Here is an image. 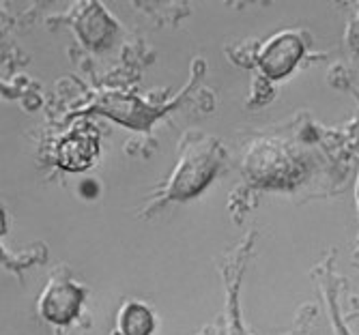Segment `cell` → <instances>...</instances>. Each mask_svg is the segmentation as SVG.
Returning <instances> with one entry per match:
<instances>
[{
  "label": "cell",
  "mask_w": 359,
  "mask_h": 335,
  "mask_svg": "<svg viewBox=\"0 0 359 335\" xmlns=\"http://www.w3.org/2000/svg\"><path fill=\"white\" fill-rule=\"evenodd\" d=\"M222 161L224 151L215 138L187 140L181 149V157L175 172L164 189L161 205L177 203V200L183 203V200L203 193L219 172Z\"/></svg>",
  "instance_id": "obj_1"
},
{
  "label": "cell",
  "mask_w": 359,
  "mask_h": 335,
  "mask_svg": "<svg viewBox=\"0 0 359 335\" xmlns=\"http://www.w3.org/2000/svg\"><path fill=\"white\" fill-rule=\"evenodd\" d=\"M86 290L74 280L54 275L39 296V314L54 327H69L80 316Z\"/></svg>",
  "instance_id": "obj_2"
},
{
  "label": "cell",
  "mask_w": 359,
  "mask_h": 335,
  "mask_svg": "<svg viewBox=\"0 0 359 335\" xmlns=\"http://www.w3.org/2000/svg\"><path fill=\"white\" fill-rule=\"evenodd\" d=\"M302 56H304V43L299 35H295V32H284V35L273 37L265 46L258 62L267 78L280 80L295 69Z\"/></svg>",
  "instance_id": "obj_3"
},
{
  "label": "cell",
  "mask_w": 359,
  "mask_h": 335,
  "mask_svg": "<svg viewBox=\"0 0 359 335\" xmlns=\"http://www.w3.org/2000/svg\"><path fill=\"white\" fill-rule=\"evenodd\" d=\"M100 153V142L93 129H78L56 146V163L67 172H82L90 168Z\"/></svg>",
  "instance_id": "obj_4"
},
{
  "label": "cell",
  "mask_w": 359,
  "mask_h": 335,
  "mask_svg": "<svg viewBox=\"0 0 359 335\" xmlns=\"http://www.w3.org/2000/svg\"><path fill=\"white\" fill-rule=\"evenodd\" d=\"M97 112H102L114 121H118L121 125H132V127H149L159 114H164L166 110L159 112H149L138 99L132 97H123V95H114V97H106V102H102L100 106H95Z\"/></svg>",
  "instance_id": "obj_5"
},
{
  "label": "cell",
  "mask_w": 359,
  "mask_h": 335,
  "mask_svg": "<svg viewBox=\"0 0 359 335\" xmlns=\"http://www.w3.org/2000/svg\"><path fill=\"white\" fill-rule=\"evenodd\" d=\"M76 28H78L80 39L88 48L97 50V48H104L110 41L112 32H114V22H112V18H108V13L100 5H86V7H82V11L78 15Z\"/></svg>",
  "instance_id": "obj_6"
},
{
  "label": "cell",
  "mask_w": 359,
  "mask_h": 335,
  "mask_svg": "<svg viewBox=\"0 0 359 335\" xmlns=\"http://www.w3.org/2000/svg\"><path fill=\"white\" fill-rule=\"evenodd\" d=\"M155 314L140 301H127L118 312L116 335H153Z\"/></svg>",
  "instance_id": "obj_7"
},
{
  "label": "cell",
  "mask_w": 359,
  "mask_h": 335,
  "mask_svg": "<svg viewBox=\"0 0 359 335\" xmlns=\"http://www.w3.org/2000/svg\"><path fill=\"white\" fill-rule=\"evenodd\" d=\"M241 273H243V262L235 269L233 273V264L231 269H226V335H250L243 329L241 322V312H239V284H241ZM290 335H297V333H290Z\"/></svg>",
  "instance_id": "obj_8"
},
{
  "label": "cell",
  "mask_w": 359,
  "mask_h": 335,
  "mask_svg": "<svg viewBox=\"0 0 359 335\" xmlns=\"http://www.w3.org/2000/svg\"><path fill=\"white\" fill-rule=\"evenodd\" d=\"M327 278V282H325V296H327V301H330V310H332V322H334V327H336V331H338V335H351L348 333V329H346V324H344V320H342V316H340V310H338V303H336V292H332V280H330V273L325 275Z\"/></svg>",
  "instance_id": "obj_9"
},
{
  "label": "cell",
  "mask_w": 359,
  "mask_h": 335,
  "mask_svg": "<svg viewBox=\"0 0 359 335\" xmlns=\"http://www.w3.org/2000/svg\"><path fill=\"white\" fill-rule=\"evenodd\" d=\"M0 260H5V262H7V260H9V258H7V254H5V249H3V247H0Z\"/></svg>",
  "instance_id": "obj_10"
},
{
  "label": "cell",
  "mask_w": 359,
  "mask_h": 335,
  "mask_svg": "<svg viewBox=\"0 0 359 335\" xmlns=\"http://www.w3.org/2000/svg\"><path fill=\"white\" fill-rule=\"evenodd\" d=\"M0 93H5V88H3V84H0Z\"/></svg>",
  "instance_id": "obj_11"
}]
</instances>
